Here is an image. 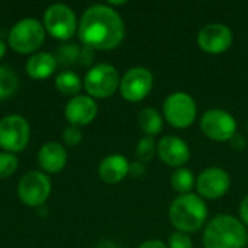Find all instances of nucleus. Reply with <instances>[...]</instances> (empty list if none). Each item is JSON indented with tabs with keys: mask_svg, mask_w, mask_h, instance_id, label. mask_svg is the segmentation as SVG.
<instances>
[{
	"mask_svg": "<svg viewBox=\"0 0 248 248\" xmlns=\"http://www.w3.org/2000/svg\"><path fill=\"white\" fill-rule=\"evenodd\" d=\"M78 36L84 46L110 51L125 38V25L121 15L109 4H93L81 16Z\"/></svg>",
	"mask_w": 248,
	"mask_h": 248,
	"instance_id": "f257e3e1",
	"label": "nucleus"
},
{
	"mask_svg": "<svg viewBox=\"0 0 248 248\" xmlns=\"http://www.w3.org/2000/svg\"><path fill=\"white\" fill-rule=\"evenodd\" d=\"M247 240L246 225L230 214H219L209 219L202 234L205 248H246Z\"/></svg>",
	"mask_w": 248,
	"mask_h": 248,
	"instance_id": "f03ea898",
	"label": "nucleus"
},
{
	"mask_svg": "<svg viewBox=\"0 0 248 248\" xmlns=\"http://www.w3.org/2000/svg\"><path fill=\"white\" fill-rule=\"evenodd\" d=\"M169 221L176 231L195 234L208 222L206 202L198 193L179 195L170 203Z\"/></svg>",
	"mask_w": 248,
	"mask_h": 248,
	"instance_id": "7ed1b4c3",
	"label": "nucleus"
},
{
	"mask_svg": "<svg viewBox=\"0 0 248 248\" xmlns=\"http://www.w3.org/2000/svg\"><path fill=\"white\" fill-rule=\"evenodd\" d=\"M196 116V100L186 92H173L163 102V118L174 129H187Z\"/></svg>",
	"mask_w": 248,
	"mask_h": 248,
	"instance_id": "20e7f679",
	"label": "nucleus"
},
{
	"mask_svg": "<svg viewBox=\"0 0 248 248\" xmlns=\"http://www.w3.org/2000/svg\"><path fill=\"white\" fill-rule=\"evenodd\" d=\"M121 77L118 70L108 62L93 65L84 76L83 84L90 97L106 99L115 94L119 89Z\"/></svg>",
	"mask_w": 248,
	"mask_h": 248,
	"instance_id": "39448f33",
	"label": "nucleus"
},
{
	"mask_svg": "<svg viewBox=\"0 0 248 248\" xmlns=\"http://www.w3.org/2000/svg\"><path fill=\"white\" fill-rule=\"evenodd\" d=\"M199 126L202 134L215 142H228L238 134V124L234 115L219 108L208 109L202 115Z\"/></svg>",
	"mask_w": 248,
	"mask_h": 248,
	"instance_id": "423d86ee",
	"label": "nucleus"
},
{
	"mask_svg": "<svg viewBox=\"0 0 248 248\" xmlns=\"http://www.w3.org/2000/svg\"><path fill=\"white\" fill-rule=\"evenodd\" d=\"M45 39L44 25L36 19L26 17L13 25L9 32L10 46L20 54H31L38 49Z\"/></svg>",
	"mask_w": 248,
	"mask_h": 248,
	"instance_id": "0eeeda50",
	"label": "nucleus"
},
{
	"mask_svg": "<svg viewBox=\"0 0 248 248\" xmlns=\"http://www.w3.org/2000/svg\"><path fill=\"white\" fill-rule=\"evenodd\" d=\"M154 87V74L141 65L131 67L121 78L119 92L121 96L131 103L142 102L148 97Z\"/></svg>",
	"mask_w": 248,
	"mask_h": 248,
	"instance_id": "6e6552de",
	"label": "nucleus"
},
{
	"mask_svg": "<svg viewBox=\"0 0 248 248\" xmlns=\"http://www.w3.org/2000/svg\"><path fill=\"white\" fill-rule=\"evenodd\" d=\"M44 25L49 35L57 39H70L77 29V17L71 7L62 3L51 4L44 13Z\"/></svg>",
	"mask_w": 248,
	"mask_h": 248,
	"instance_id": "1a4fd4ad",
	"label": "nucleus"
},
{
	"mask_svg": "<svg viewBox=\"0 0 248 248\" xmlns=\"http://www.w3.org/2000/svg\"><path fill=\"white\" fill-rule=\"evenodd\" d=\"M234 42L232 31L219 22L206 23L202 26L196 36V44L201 51L209 55H219L227 52Z\"/></svg>",
	"mask_w": 248,
	"mask_h": 248,
	"instance_id": "9d476101",
	"label": "nucleus"
},
{
	"mask_svg": "<svg viewBox=\"0 0 248 248\" xmlns=\"http://www.w3.org/2000/svg\"><path fill=\"white\" fill-rule=\"evenodd\" d=\"M195 189L203 201H218L230 192L231 177L221 167H208L198 174Z\"/></svg>",
	"mask_w": 248,
	"mask_h": 248,
	"instance_id": "9b49d317",
	"label": "nucleus"
},
{
	"mask_svg": "<svg viewBox=\"0 0 248 248\" xmlns=\"http://www.w3.org/2000/svg\"><path fill=\"white\" fill-rule=\"evenodd\" d=\"M31 135L29 124L19 115H9L0 121V147L10 153L22 151Z\"/></svg>",
	"mask_w": 248,
	"mask_h": 248,
	"instance_id": "f8f14e48",
	"label": "nucleus"
},
{
	"mask_svg": "<svg viewBox=\"0 0 248 248\" xmlns=\"http://www.w3.org/2000/svg\"><path fill=\"white\" fill-rule=\"evenodd\" d=\"M51 180L41 171L26 173L17 186V195L28 206H41L49 196Z\"/></svg>",
	"mask_w": 248,
	"mask_h": 248,
	"instance_id": "ddd939ff",
	"label": "nucleus"
},
{
	"mask_svg": "<svg viewBox=\"0 0 248 248\" xmlns=\"http://www.w3.org/2000/svg\"><path fill=\"white\" fill-rule=\"evenodd\" d=\"M157 155L169 167L180 169L190 160L189 144L177 135H166L157 142Z\"/></svg>",
	"mask_w": 248,
	"mask_h": 248,
	"instance_id": "4468645a",
	"label": "nucleus"
},
{
	"mask_svg": "<svg viewBox=\"0 0 248 248\" xmlns=\"http://www.w3.org/2000/svg\"><path fill=\"white\" fill-rule=\"evenodd\" d=\"M97 103L89 94H77L65 105V118L73 126H84L97 116Z\"/></svg>",
	"mask_w": 248,
	"mask_h": 248,
	"instance_id": "2eb2a0df",
	"label": "nucleus"
},
{
	"mask_svg": "<svg viewBox=\"0 0 248 248\" xmlns=\"http://www.w3.org/2000/svg\"><path fill=\"white\" fill-rule=\"evenodd\" d=\"M131 163L122 154H110L105 157L97 169L99 177L108 185H116L129 174Z\"/></svg>",
	"mask_w": 248,
	"mask_h": 248,
	"instance_id": "dca6fc26",
	"label": "nucleus"
},
{
	"mask_svg": "<svg viewBox=\"0 0 248 248\" xmlns=\"http://www.w3.org/2000/svg\"><path fill=\"white\" fill-rule=\"evenodd\" d=\"M38 163L41 169L46 173H58L65 167L67 151L58 142H46L41 147L38 153Z\"/></svg>",
	"mask_w": 248,
	"mask_h": 248,
	"instance_id": "f3484780",
	"label": "nucleus"
},
{
	"mask_svg": "<svg viewBox=\"0 0 248 248\" xmlns=\"http://www.w3.org/2000/svg\"><path fill=\"white\" fill-rule=\"evenodd\" d=\"M57 67V60L49 52H36L26 61V73L35 80L49 77Z\"/></svg>",
	"mask_w": 248,
	"mask_h": 248,
	"instance_id": "a211bd4d",
	"label": "nucleus"
},
{
	"mask_svg": "<svg viewBox=\"0 0 248 248\" xmlns=\"http://www.w3.org/2000/svg\"><path fill=\"white\" fill-rule=\"evenodd\" d=\"M138 125L140 129L147 137H155L163 131L164 126V118L163 113H160L154 108H144L138 113Z\"/></svg>",
	"mask_w": 248,
	"mask_h": 248,
	"instance_id": "6ab92c4d",
	"label": "nucleus"
},
{
	"mask_svg": "<svg viewBox=\"0 0 248 248\" xmlns=\"http://www.w3.org/2000/svg\"><path fill=\"white\" fill-rule=\"evenodd\" d=\"M170 185H171V189L177 193V196L192 193V190L196 186L195 173L187 167L174 169V171L171 173V177H170Z\"/></svg>",
	"mask_w": 248,
	"mask_h": 248,
	"instance_id": "aec40b11",
	"label": "nucleus"
},
{
	"mask_svg": "<svg viewBox=\"0 0 248 248\" xmlns=\"http://www.w3.org/2000/svg\"><path fill=\"white\" fill-rule=\"evenodd\" d=\"M55 86L57 89L67 96H77V93H80L83 83L81 78L74 73V71H61L57 78H55Z\"/></svg>",
	"mask_w": 248,
	"mask_h": 248,
	"instance_id": "412c9836",
	"label": "nucleus"
},
{
	"mask_svg": "<svg viewBox=\"0 0 248 248\" xmlns=\"http://www.w3.org/2000/svg\"><path fill=\"white\" fill-rule=\"evenodd\" d=\"M19 80L16 73L6 65H0V100L7 99L17 90Z\"/></svg>",
	"mask_w": 248,
	"mask_h": 248,
	"instance_id": "4be33fe9",
	"label": "nucleus"
},
{
	"mask_svg": "<svg viewBox=\"0 0 248 248\" xmlns=\"http://www.w3.org/2000/svg\"><path fill=\"white\" fill-rule=\"evenodd\" d=\"M157 154V142L153 137L144 135L137 144V157L141 163H148Z\"/></svg>",
	"mask_w": 248,
	"mask_h": 248,
	"instance_id": "5701e85b",
	"label": "nucleus"
},
{
	"mask_svg": "<svg viewBox=\"0 0 248 248\" xmlns=\"http://www.w3.org/2000/svg\"><path fill=\"white\" fill-rule=\"evenodd\" d=\"M80 48L76 44H68V45H61L58 52H57V62H61L62 65H68L73 64L76 61H78L80 58Z\"/></svg>",
	"mask_w": 248,
	"mask_h": 248,
	"instance_id": "b1692460",
	"label": "nucleus"
},
{
	"mask_svg": "<svg viewBox=\"0 0 248 248\" xmlns=\"http://www.w3.org/2000/svg\"><path fill=\"white\" fill-rule=\"evenodd\" d=\"M17 169V158L12 153H0V179L12 176Z\"/></svg>",
	"mask_w": 248,
	"mask_h": 248,
	"instance_id": "393cba45",
	"label": "nucleus"
},
{
	"mask_svg": "<svg viewBox=\"0 0 248 248\" xmlns=\"http://www.w3.org/2000/svg\"><path fill=\"white\" fill-rule=\"evenodd\" d=\"M167 247L169 248H193V240L189 234L174 231L170 234L167 240Z\"/></svg>",
	"mask_w": 248,
	"mask_h": 248,
	"instance_id": "a878e982",
	"label": "nucleus"
},
{
	"mask_svg": "<svg viewBox=\"0 0 248 248\" xmlns=\"http://www.w3.org/2000/svg\"><path fill=\"white\" fill-rule=\"evenodd\" d=\"M62 140L67 145H77L83 140V134L78 126H68L62 132Z\"/></svg>",
	"mask_w": 248,
	"mask_h": 248,
	"instance_id": "bb28decb",
	"label": "nucleus"
},
{
	"mask_svg": "<svg viewBox=\"0 0 248 248\" xmlns=\"http://www.w3.org/2000/svg\"><path fill=\"white\" fill-rule=\"evenodd\" d=\"M129 174L134 176V177H142L145 174V164L141 163V161L131 163V166H129Z\"/></svg>",
	"mask_w": 248,
	"mask_h": 248,
	"instance_id": "cd10ccee",
	"label": "nucleus"
},
{
	"mask_svg": "<svg viewBox=\"0 0 248 248\" xmlns=\"http://www.w3.org/2000/svg\"><path fill=\"white\" fill-rule=\"evenodd\" d=\"M240 221L246 225V228H248V195L244 196V199L240 203Z\"/></svg>",
	"mask_w": 248,
	"mask_h": 248,
	"instance_id": "c85d7f7f",
	"label": "nucleus"
},
{
	"mask_svg": "<svg viewBox=\"0 0 248 248\" xmlns=\"http://www.w3.org/2000/svg\"><path fill=\"white\" fill-rule=\"evenodd\" d=\"M138 248H169L167 247V243H164L163 240H157V238H153V240H147L144 243H141Z\"/></svg>",
	"mask_w": 248,
	"mask_h": 248,
	"instance_id": "c756f323",
	"label": "nucleus"
},
{
	"mask_svg": "<svg viewBox=\"0 0 248 248\" xmlns=\"http://www.w3.org/2000/svg\"><path fill=\"white\" fill-rule=\"evenodd\" d=\"M92 60H93V49L84 46V48L80 51V58H78V61H80L83 65H87Z\"/></svg>",
	"mask_w": 248,
	"mask_h": 248,
	"instance_id": "7c9ffc66",
	"label": "nucleus"
},
{
	"mask_svg": "<svg viewBox=\"0 0 248 248\" xmlns=\"http://www.w3.org/2000/svg\"><path fill=\"white\" fill-rule=\"evenodd\" d=\"M96 248H118V246L112 241H102L96 246Z\"/></svg>",
	"mask_w": 248,
	"mask_h": 248,
	"instance_id": "2f4dec72",
	"label": "nucleus"
},
{
	"mask_svg": "<svg viewBox=\"0 0 248 248\" xmlns=\"http://www.w3.org/2000/svg\"><path fill=\"white\" fill-rule=\"evenodd\" d=\"M6 54V45H4V42L3 41H0V60L3 58V55Z\"/></svg>",
	"mask_w": 248,
	"mask_h": 248,
	"instance_id": "473e14b6",
	"label": "nucleus"
},
{
	"mask_svg": "<svg viewBox=\"0 0 248 248\" xmlns=\"http://www.w3.org/2000/svg\"><path fill=\"white\" fill-rule=\"evenodd\" d=\"M247 247H248V240H247Z\"/></svg>",
	"mask_w": 248,
	"mask_h": 248,
	"instance_id": "72a5a7b5",
	"label": "nucleus"
}]
</instances>
